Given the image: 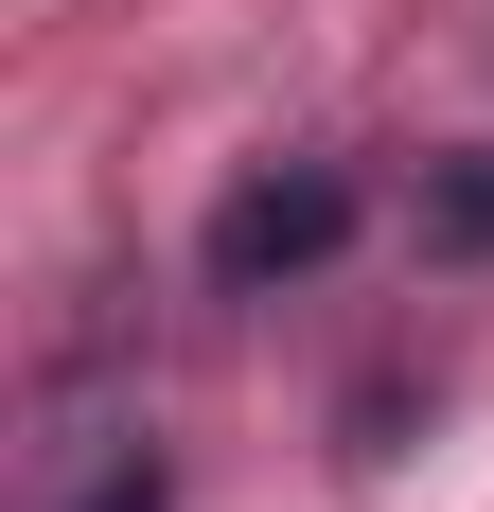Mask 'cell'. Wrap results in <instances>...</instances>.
Instances as JSON below:
<instances>
[{"mask_svg":"<svg viewBox=\"0 0 494 512\" xmlns=\"http://www.w3.org/2000/svg\"><path fill=\"white\" fill-rule=\"evenodd\" d=\"M336 248H353V177H336V159H265V177L212 212V283H230V301H265V283H318Z\"/></svg>","mask_w":494,"mask_h":512,"instance_id":"cell-1","label":"cell"},{"mask_svg":"<svg viewBox=\"0 0 494 512\" xmlns=\"http://www.w3.org/2000/svg\"><path fill=\"white\" fill-rule=\"evenodd\" d=\"M442 248H494V159H459V177H442Z\"/></svg>","mask_w":494,"mask_h":512,"instance_id":"cell-2","label":"cell"},{"mask_svg":"<svg viewBox=\"0 0 494 512\" xmlns=\"http://www.w3.org/2000/svg\"><path fill=\"white\" fill-rule=\"evenodd\" d=\"M71 512H159V460H142V442H124V460H89V495H71Z\"/></svg>","mask_w":494,"mask_h":512,"instance_id":"cell-3","label":"cell"}]
</instances>
